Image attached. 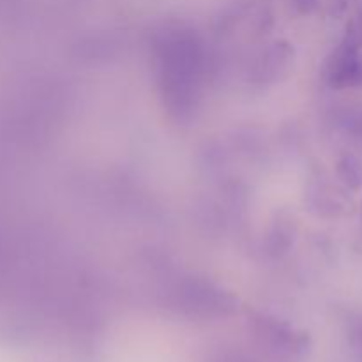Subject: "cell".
I'll return each mask as SVG.
<instances>
[{
  "instance_id": "cell-1",
  "label": "cell",
  "mask_w": 362,
  "mask_h": 362,
  "mask_svg": "<svg viewBox=\"0 0 362 362\" xmlns=\"http://www.w3.org/2000/svg\"><path fill=\"white\" fill-rule=\"evenodd\" d=\"M359 42L343 39L341 45L332 53L327 66V81L334 88L362 87V57Z\"/></svg>"
},
{
  "instance_id": "cell-2",
  "label": "cell",
  "mask_w": 362,
  "mask_h": 362,
  "mask_svg": "<svg viewBox=\"0 0 362 362\" xmlns=\"http://www.w3.org/2000/svg\"><path fill=\"white\" fill-rule=\"evenodd\" d=\"M338 177L349 189L357 191L362 187V163L356 156L346 154L338 161Z\"/></svg>"
},
{
  "instance_id": "cell-3",
  "label": "cell",
  "mask_w": 362,
  "mask_h": 362,
  "mask_svg": "<svg viewBox=\"0 0 362 362\" xmlns=\"http://www.w3.org/2000/svg\"><path fill=\"white\" fill-rule=\"evenodd\" d=\"M345 35H349L350 39H354V41H357L362 46V2L359 11H357V16L354 18L349 23V27H346Z\"/></svg>"
},
{
  "instance_id": "cell-4",
  "label": "cell",
  "mask_w": 362,
  "mask_h": 362,
  "mask_svg": "<svg viewBox=\"0 0 362 362\" xmlns=\"http://www.w3.org/2000/svg\"><path fill=\"white\" fill-rule=\"evenodd\" d=\"M350 345H352L357 359L362 362V324H357L350 332Z\"/></svg>"
},
{
  "instance_id": "cell-5",
  "label": "cell",
  "mask_w": 362,
  "mask_h": 362,
  "mask_svg": "<svg viewBox=\"0 0 362 362\" xmlns=\"http://www.w3.org/2000/svg\"><path fill=\"white\" fill-rule=\"evenodd\" d=\"M361 136H362V119H361Z\"/></svg>"
}]
</instances>
